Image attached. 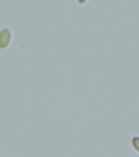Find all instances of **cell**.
I'll return each mask as SVG.
<instances>
[{
	"label": "cell",
	"instance_id": "1",
	"mask_svg": "<svg viewBox=\"0 0 139 157\" xmlns=\"http://www.w3.org/2000/svg\"><path fill=\"white\" fill-rule=\"evenodd\" d=\"M11 30L9 28H4L2 32H0V49H5L7 45H9V42H11Z\"/></svg>",
	"mask_w": 139,
	"mask_h": 157
},
{
	"label": "cell",
	"instance_id": "2",
	"mask_svg": "<svg viewBox=\"0 0 139 157\" xmlns=\"http://www.w3.org/2000/svg\"><path fill=\"white\" fill-rule=\"evenodd\" d=\"M132 147L139 152V136H134V138H132Z\"/></svg>",
	"mask_w": 139,
	"mask_h": 157
},
{
	"label": "cell",
	"instance_id": "3",
	"mask_svg": "<svg viewBox=\"0 0 139 157\" xmlns=\"http://www.w3.org/2000/svg\"><path fill=\"white\" fill-rule=\"evenodd\" d=\"M78 4H85V2H87V0H77Z\"/></svg>",
	"mask_w": 139,
	"mask_h": 157
}]
</instances>
